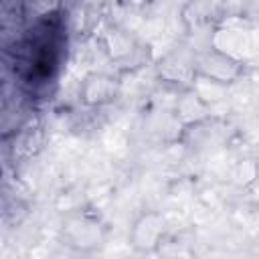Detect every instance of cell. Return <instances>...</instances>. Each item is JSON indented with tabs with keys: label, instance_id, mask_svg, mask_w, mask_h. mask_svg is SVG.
Listing matches in <instances>:
<instances>
[{
	"label": "cell",
	"instance_id": "cell-2",
	"mask_svg": "<svg viewBox=\"0 0 259 259\" xmlns=\"http://www.w3.org/2000/svg\"><path fill=\"white\" fill-rule=\"evenodd\" d=\"M166 237V219L158 210H144L130 227V245L136 253H156Z\"/></svg>",
	"mask_w": 259,
	"mask_h": 259
},
{
	"label": "cell",
	"instance_id": "cell-7",
	"mask_svg": "<svg viewBox=\"0 0 259 259\" xmlns=\"http://www.w3.org/2000/svg\"><path fill=\"white\" fill-rule=\"evenodd\" d=\"M212 0H188L182 8H180V20L184 24V28L196 30L200 26H204L206 22H210L212 18Z\"/></svg>",
	"mask_w": 259,
	"mask_h": 259
},
{
	"label": "cell",
	"instance_id": "cell-4",
	"mask_svg": "<svg viewBox=\"0 0 259 259\" xmlns=\"http://www.w3.org/2000/svg\"><path fill=\"white\" fill-rule=\"evenodd\" d=\"M158 79H162V83H170L176 85L180 89H188L192 87V81L196 79L194 73V53L186 55V53H170L166 55L160 63H158Z\"/></svg>",
	"mask_w": 259,
	"mask_h": 259
},
{
	"label": "cell",
	"instance_id": "cell-3",
	"mask_svg": "<svg viewBox=\"0 0 259 259\" xmlns=\"http://www.w3.org/2000/svg\"><path fill=\"white\" fill-rule=\"evenodd\" d=\"M119 83L113 75L103 71H91L79 85V101L85 107H101L117 97Z\"/></svg>",
	"mask_w": 259,
	"mask_h": 259
},
{
	"label": "cell",
	"instance_id": "cell-6",
	"mask_svg": "<svg viewBox=\"0 0 259 259\" xmlns=\"http://www.w3.org/2000/svg\"><path fill=\"white\" fill-rule=\"evenodd\" d=\"M208 115H210V105L192 87L180 91L174 105V117L184 130L200 125L204 119H208Z\"/></svg>",
	"mask_w": 259,
	"mask_h": 259
},
{
	"label": "cell",
	"instance_id": "cell-1",
	"mask_svg": "<svg viewBox=\"0 0 259 259\" xmlns=\"http://www.w3.org/2000/svg\"><path fill=\"white\" fill-rule=\"evenodd\" d=\"M245 61L225 49L210 47L194 53L196 79H204L214 85H233L245 75Z\"/></svg>",
	"mask_w": 259,
	"mask_h": 259
},
{
	"label": "cell",
	"instance_id": "cell-5",
	"mask_svg": "<svg viewBox=\"0 0 259 259\" xmlns=\"http://www.w3.org/2000/svg\"><path fill=\"white\" fill-rule=\"evenodd\" d=\"M63 235L65 245L79 253H89L101 245V227L97 221H89L85 217L67 223V227H63Z\"/></svg>",
	"mask_w": 259,
	"mask_h": 259
}]
</instances>
